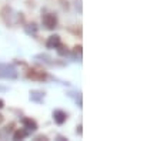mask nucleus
Returning a JSON list of instances; mask_svg holds the SVG:
<instances>
[{
  "label": "nucleus",
  "instance_id": "obj_1",
  "mask_svg": "<svg viewBox=\"0 0 160 141\" xmlns=\"http://www.w3.org/2000/svg\"><path fill=\"white\" fill-rule=\"evenodd\" d=\"M0 19L4 23V26L7 27H17V26H23V23L26 21L24 14L22 12L14 10L12 6L6 4L0 9Z\"/></svg>",
  "mask_w": 160,
  "mask_h": 141
},
{
  "label": "nucleus",
  "instance_id": "obj_2",
  "mask_svg": "<svg viewBox=\"0 0 160 141\" xmlns=\"http://www.w3.org/2000/svg\"><path fill=\"white\" fill-rule=\"evenodd\" d=\"M24 77L30 81H37V83H46L50 80V74L44 71L42 67H27L24 71Z\"/></svg>",
  "mask_w": 160,
  "mask_h": 141
},
{
  "label": "nucleus",
  "instance_id": "obj_3",
  "mask_svg": "<svg viewBox=\"0 0 160 141\" xmlns=\"http://www.w3.org/2000/svg\"><path fill=\"white\" fill-rule=\"evenodd\" d=\"M34 60L42 63L43 66H49V67H64L66 66V61L64 60H59V59H53L50 54L47 53H39L34 56Z\"/></svg>",
  "mask_w": 160,
  "mask_h": 141
},
{
  "label": "nucleus",
  "instance_id": "obj_4",
  "mask_svg": "<svg viewBox=\"0 0 160 141\" xmlns=\"http://www.w3.org/2000/svg\"><path fill=\"white\" fill-rule=\"evenodd\" d=\"M0 78L4 80H17L19 78V70L14 64L0 63Z\"/></svg>",
  "mask_w": 160,
  "mask_h": 141
},
{
  "label": "nucleus",
  "instance_id": "obj_5",
  "mask_svg": "<svg viewBox=\"0 0 160 141\" xmlns=\"http://www.w3.org/2000/svg\"><path fill=\"white\" fill-rule=\"evenodd\" d=\"M42 24L46 30H54L59 26V17L53 12L42 10Z\"/></svg>",
  "mask_w": 160,
  "mask_h": 141
},
{
  "label": "nucleus",
  "instance_id": "obj_6",
  "mask_svg": "<svg viewBox=\"0 0 160 141\" xmlns=\"http://www.w3.org/2000/svg\"><path fill=\"white\" fill-rule=\"evenodd\" d=\"M44 97H46V91L43 90H30L29 93V100L32 103H36V104H43L44 103Z\"/></svg>",
  "mask_w": 160,
  "mask_h": 141
},
{
  "label": "nucleus",
  "instance_id": "obj_7",
  "mask_svg": "<svg viewBox=\"0 0 160 141\" xmlns=\"http://www.w3.org/2000/svg\"><path fill=\"white\" fill-rule=\"evenodd\" d=\"M20 123L26 128L29 133H34V131L39 130V124H37V121L32 117H22L20 118Z\"/></svg>",
  "mask_w": 160,
  "mask_h": 141
},
{
  "label": "nucleus",
  "instance_id": "obj_8",
  "mask_svg": "<svg viewBox=\"0 0 160 141\" xmlns=\"http://www.w3.org/2000/svg\"><path fill=\"white\" fill-rule=\"evenodd\" d=\"M52 118H53V121L56 123L57 125H63L64 123L67 121L69 115H67L66 111H63V110H60V108H57V110H53V113H52Z\"/></svg>",
  "mask_w": 160,
  "mask_h": 141
},
{
  "label": "nucleus",
  "instance_id": "obj_9",
  "mask_svg": "<svg viewBox=\"0 0 160 141\" xmlns=\"http://www.w3.org/2000/svg\"><path fill=\"white\" fill-rule=\"evenodd\" d=\"M23 30L27 36L30 37H36L39 33V26L36 21H24L23 23Z\"/></svg>",
  "mask_w": 160,
  "mask_h": 141
},
{
  "label": "nucleus",
  "instance_id": "obj_10",
  "mask_svg": "<svg viewBox=\"0 0 160 141\" xmlns=\"http://www.w3.org/2000/svg\"><path fill=\"white\" fill-rule=\"evenodd\" d=\"M69 57H72L74 61L82 63V60H83V46H82V44H76V46L70 50Z\"/></svg>",
  "mask_w": 160,
  "mask_h": 141
},
{
  "label": "nucleus",
  "instance_id": "obj_11",
  "mask_svg": "<svg viewBox=\"0 0 160 141\" xmlns=\"http://www.w3.org/2000/svg\"><path fill=\"white\" fill-rule=\"evenodd\" d=\"M60 43H62V37H60L59 34H52V36L47 37L46 47L49 49V50H54V49H56Z\"/></svg>",
  "mask_w": 160,
  "mask_h": 141
},
{
  "label": "nucleus",
  "instance_id": "obj_12",
  "mask_svg": "<svg viewBox=\"0 0 160 141\" xmlns=\"http://www.w3.org/2000/svg\"><path fill=\"white\" fill-rule=\"evenodd\" d=\"M66 96L67 97H70V98H73L74 103L77 104V107L79 108L83 107V101H82V98L83 97H82V93H80V91H67Z\"/></svg>",
  "mask_w": 160,
  "mask_h": 141
},
{
  "label": "nucleus",
  "instance_id": "obj_13",
  "mask_svg": "<svg viewBox=\"0 0 160 141\" xmlns=\"http://www.w3.org/2000/svg\"><path fill=\"white\" fill-rule=\"evenodd\" d=\"M30 135V133L26 130V128H16L13 131V140H24Z\"/></svg>",
  "mask_w": 160,
  "mask_h": 141
},
{
  "label": "nucleus",
  "instance_id": "obj_14",
  "mask_svg": "<svg viewBox=\"0 0 160 141\" xmlns=\"http://www.w3.org/2000/svg\"><path fill=\"white\" fill-rule=\"evenodd\" d=\"M54 50L59 54V57H69V54H70V49L67 47V44H64V43H60Z\"/></svg>",
  "mask_w": 160,
  "mask_h": 141
},
{
  "label": "nucleus",
  "instance_id": "obj_15",
  "mask_svg": "<svg viewBox=\"0 0 160 141\" xmlns=\"http://www.w3.org/2000/svg\"><path fill=\"white\" fill-rule=\"evenodd\" d=\"M67 31L69 33H72L73 36L76 37H82V34H83V29H82V26H69L67 27Z\"/></svg>",
  "mask_w": 160,
  "mask_h": 141
},
{
  "label": "nucleus",
  "instance_id": "obj_16",
  "mask_svg": "<svg viewBox=\"0 0 160 141\" xmlns=\"http://www.w3.org/2000/svg\"><path fill=\"white\" fill-rule=\"evenodd\" d=\"M33 140L34 141H49V137H47V135H44V134H37Z\"/></svg>",
  "mask_w": 160,
  "mask_h": 141
},
{
  "label": "nucleus",
  "instance_id": "obj_17",
  "mask_svg": "<svg viewBox=\"0 0 160 141\" xmlns=\"http://www.w3.org/2000/svg\"><path fill=\"white\" fill-rule=\"evenodd\" d=\"M76 134L79 135V137H82V135H83V125H82V123H80V124L76 127Z\"/></svg>",
  "mask_w": 160,
  "mask_h": 141
},
{
  "label": "nucleus",
  "instance_id": "obj_18",
  "mask_svg": "<svg viewBox=\"0 0 160 141\" xmlns=\"http://www.w3.org/2000/svg\"><path fill=\"white\" fill-rule=\"evenodd\" d=\"M13 127H14V123H10L9 125H6V127H4V131H6V133H12V131H13Z\"/></svg>",
  "mask_w": 160,
  "mask_h": 141
},
{
  "label": "nucleus",
  "instance_id": "obj_19",
  "mask_svg": "<svg viewBox=\"0 0 160 141\" xmlns=\"http://www.w3.org/2000/svg\"><path fill=\"white\" fill-rule=\"evenodd\" d=\"M56 140L57 141H69V138L64 137V135H62V134H57L56 135Z\"/></svg>",
  "mask_w": 160,
  "mask_h": 141
},
{
  "label": "nucleus",
  "instance_id": "obj_20",
  "mask_svg": "<svg viewBox=\"0 0 160 141\" xmlns=\"http://www.w3.org/2000/svg\"><path fill=\"white\" fill-rule=\"evenodd\" d=\"M60 3H62V6H63V9H66V10H69V4H67V0H60Z\"/></svg>",
  "mask_w": 160,
  "mask_h": 141
},
{
  "label": "nucleus",
  "instance_id": "obj_21",
  "mask_svg": "<svg viewBox=\"0 0 160 141\" xmlns=\"http://www.w3.org/2000/svg\"><path fill=\"white\" fill-rule=\"evenodd\" d=\"M6 91H9V88L4 87V86H2V84H0V93H6Z\"/></svg>",
  "mask_w": 160,
  "mask_h": 141
},
{
  "label": "nucleus",
  "instance_id": "obj_22",
  "mask_svg": "<svg viewBox=\"0 0 160 141\" xmlns=\"http://www.w3.org/2000/svg\"><path fill=\"white\" fill-rule=\"evenodd\" d=\"M4 106H6L4 100H3V98H0V110H2V108H4Z\"/></svg>",
  "mask_w": 160,
  "mask_h": 141
},
{
  "label": "nucleus",
  "instance_id": "obj_23",
  "mask_svg": "<svg viewBox=\"0 0 160 141\" xmlns=\"http://www.w3.org/2000/svg\"><path fill=\"white\" fill-rule=\"evenodd\" d=\"M3 123H4V115L0 113V124H3Z\"/></svg>",
  "mask_w": 160,
  "mask_h": 141
}]
</instances>
